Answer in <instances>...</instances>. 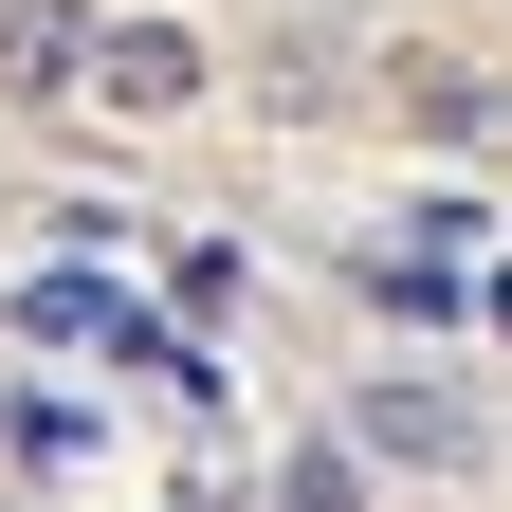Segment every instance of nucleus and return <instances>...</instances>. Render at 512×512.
Instances as JSON below:
<instances>
[{
  "instance_id": "1a4fd4ad",
  "label": "nucleus",
  "mask_w": 512,
  "mask_h": 512,
  "mask_svg": "<svg viewBox=\"0 0 512 512\" xmlns=\"http://www.w3.org/2000/svg\"><path fill=\"white\" fill-rule=\"evenodd\" d=\"M476 330H494V348H512V256H476Z\"/></svg>"
},
{
  "instance_id": "6e6552de",
  "label": "nucleus",
  "mask_w": 512,
  "mask_h": 512,
  "mask_svg": "<svg viewBox=\"0 0 512 512\" xmlns=\"http://www.w3.org/2000/svg\"><path fill=\"white\" fill-rule=\"evenodd\" d=\"M275 512H366V458H348V439H311V458L275 476Z\"/></svg>"
},
{
  "instance_id": "423d86ee",
  "label": "nucleus",
  "mask_w": 512,
  "mask_h": 512,
  "mask_svg": "<svg viewBox=\"0 0 512 512\" xmlns=\"http://www.w3.org/2000/svg\"><path fill=\"white\" fill-rule=\"evenodd\" d=\"M165 293H183V348H202L220 311H238V238H183V256H165Z\"/></svg>"
},
{
  "instance_id": "20e7f679",
  "label": "nucleus",
  "mask_w": 512,
  "mask_h": 512,
  "mask_svg": "<svg viewBox=\"0 0 512 512\" xmlns=\"http://www.w3.org/2000/svg\"><path fill=\"white\" fill-rule=\"evenodd\" d=\"M92 92V19L74 0H0V110H74Z\"/></svg>"
},
{
  "instance_id": "0eeeda50",
  "label": "nucleus",
  "mask_w": 512,
  "mask_h": 512,
  "mask_svg": "<svg viewBox=\"0 0 512 512\" xmlns=\"http://www.w3.org/2000/svg\"><path fill=\"white\" fill-rule=\"evenodd\" d=\"M476 238H494V202H458V183H421V202H403V256H458V275H476Z\"/></svg>"
},
{
  "instance_id": "39448f33",
  "label": "nucleus",
  "mask_w": 512,
  "mask_h": 512,
  "mask_svg": "<svg viewBox=\"0 0 512 512\" xmlns=\"http://www.w3.org/2000/svg\"><path fill=\"white\" fill-rule=\"evenodd\" d=\"M366 293L403 311V330H458V311H476V275H458V256H403V238L366 256Z\"/></svg>"
},
{
  "instance_id": "f257e3e1",
  "label": "nucleus",
  "mask_w": 512,
  "mask_h": 512,
  "mask_svg": "<svg viewBox=\"0 0 512 512\" xmlns=\"http://www.w3.org/2000/svg\"><path fill=\"white\" fill-rule=\"evenodd\" d=\"M202 74H220V55H202V19H110V37H92V92H110L128 128L202 110Z\"/></svg>"
},
{
  "instance_id": "f03ea898",
  "label": "nucleus",
  "mask_w": 512,
  "mask_h": 512,
  "mask_svg": "<svg viewBox=\"0 0 512 512\" xmlns=\"http://www.w3.org/2000/svg\"><path fill=\"white\" fill-rule=\"evenodd\" d=\"M384 110H403L421 128V147H494V128H512V92H494V55H384Z\"/></svg>"
},
{
  "instance_id": "7ed1b4c3",
  "label": "nucleus",
  "mask_w": 512,
  "mask_h": 512,
  "mask_svg": "<svg viewBox=\"0 0 512 512\" xmlns=\"http://www.w3.org/2000/svg\"><path fill=\"white\" fill-rule=\"evenodd\" d=\"M348 458H421V476H458V458H476V403H458V384H366V403H348Z\"/></svg>"
}]
</instances>
